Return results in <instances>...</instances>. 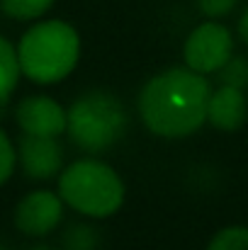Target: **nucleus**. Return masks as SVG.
<instances>
[{
    "mask_svg": "<svg viewBox=\"0 0 248 250\" xmlns=\"http://www.w3.org/2000/svg\"><path fill=\"white\" fill-rule=\"evenodd\" d=\"M64 219V199L51 189H34L15 207V226L32 238L49 236Z\"/></svg>",
    "mask_w": 248,
    "mask_h": 250,
    "instance_id": "6",
    "label": "nucleus"
},
{
    "mask_svg": "<svg viewBox=\"0 0 248 250\" xmlns=\"http://www.w3.org/2000/svg\"><path fill=\"white\" fill-rule=\"evenodd\" d=\"M231 56H234V37L229 27L212 20L195 27L182 44L185 66L202 76L217 73Z\"/></svg>",
    "mask_w": 248,
    "mask_h": 250,
    "instance_id": "5",
    "label": "nucleus"
},
{
    "mask_svg": "<svg viewBox=\"0 0 248 250\" xmlns=\"http://www.w3.org/2000/svg\"><path fill=\"white\" fill-rule=\"evenodd\" d=\"M239 0H197L200 10L207 15V17H222L226 15Z\"/></svg>",
    "mask_w": 248,
    "mask_h": 250,
    "instance_id": "16",
    "label": "nucleus"
},
{
    "mask_svg": "<svg viewBox=\"0 0 248 250\" xmlns=\"http://www.w3.org/2000/svg\"><path fill=\"white\" fill-rule=\"evenodd\" d=\"M212 87L202 73L187 66L154 76L139 92V117L161 139H185L207 122Z\"/></svg>",
    "mask_w": 248,
    "mask_h": 250,
    "instance_id": "1",
    "label": "nucleus"
},
{
    "mask_svg": "<svg viewBox=\"0 0 248 250\" xmlns=\"http://www.w3.org/2000/svg\"><path fill=\"white\" fill-rule=\"evenodd\" d=\"M0 250H5V248H2V246H0Z\"/></svg>",
    "mask_w": 248,
    "mask_h": 250,
    "instance_id": "18",
    "label": "nucleus"
},
{
    "mask_svg": "<svg viewBox=\"0 0 248 250\" xmlns=\"http://www.w3.org/2000/svg\"><path fill=\"white\" fill-rule=\"evenodd\" d=\"M248 119V97L244 90L222 85L212 90L209 107H207V122L219 131H239Z\"/></svg>",
    "mask_w": 248,
    "mask_h": 250,
    "instance_id": "9",
    "label": "nucleus"
},
{
    "mask_svg": "<svg viewBox=\"0 0 248 250\" xmlns=\"http://www.w3.org/2000/svg\"><path fill=\"white\" fill-rule=\"evenodd\" d=\"M17 163L32 180H51L64 170V148L59 139L22 134L17 146Z\"/></svg>",
    "mask_w": 248,
    "mask_h": 250,
    "instance_id": "8",
    "label": "nucleus"
},
{
    "mask_svg": "<svg viewBox=\"0 0 248 250\" xmlns=\"http://www.w3.org/2000/svg\"><path fill=\"white\" fill-rule=\"evenodd\" d=\"M54 5V0H0V7L7 17L12 20H37L42 17L49 7Z\"/></svg>",
    "mask_w": 248,
    "mask_h": 250,
    "instance_id": "11",
    "label": "nucleus"
},
{
    "mask_svg": "<svg viewBox=\"0 0 248 250\" xmlns=\"http://www.w3.org/2000/svg\"><path fill=\"white\" fill-rule=\"evenodd\" d=\"M17 166V148L10 141V136L0 129V185H5Z\"/></svg>",
    "mask_w": 248,
    "mask_h": 250,
    "instance_id": "14",
    "label": "nucleus"
},
{
    "mask_svg": "<svg viewBox=\"0 0 248 250\" xmlns=\"http://www.w3.org/2000/svg\"><path fill=\"white\" fill-rule=\"evenodd\" d=\"M217 78H219L222 85L246 90L248 87V59L246 56H231V59L217 71Z\"/></svg>",
    "mask_w": 248,
    "mask_h": 250,
    "instance_id": "13",
    "label": "nucleus"
},
{
    "mask_svg": "<svg viewBox=\"0 0 248 250\" xmlns=\"http://www.w3.org/2000/svg\"><path fill=\"white\" fill-rule=\"evenodd\" d=\"M20 71L37 85L61 83L73 73L81 59V37L64 20L32 24L17 44Z\"/></svg>",
    "mask_w": 248,
    "mask_h": 250,
    "instance_id": "2",
    "label": "nucleus"
},
{
    "mask_svg": "<svg viewBox=\"0 0 248 250\" xmlns=\"http://www.w3.org/2000/svg\"><path fill=\"white\" fill-rule=\"evenodd\" d=\"M20 59H17V49L0 37V104L7 102V97L15 92V87L20 83Z\"/></svg>",
    "mask_w": 248,
    "mask_h": 250,
    "instance_id": "10",
    "label": "nucleus"
},
{
    "mask_svg": "<svg viewBox=\"0 0 248 250\" xmlns=\"http://www.w3.org/2000/svg\"><path fill=\"white\" fill-rule=\"evenodd\" d=\"M236 29H239V39L248 44V7L244 10V15L239 17V24H236Z\"/></svg>",
    "mask_w": 248,
    "mask_h": 250,
    "instance_id": "17",
    "label": "nucleus"
},
{
    "mask_svg": "<svg viewBox=\"0 0 248 250\" xmlns=\"http://www.w3.org/2000/svg\"><path fill=\"white\" fill-rule=\"evenodd\" d=\"M59 197L83 216L107 219L124 204V182L112 166L81 158L59 172Z\"/></svg>",
    "mask_w": 248,
    "mask_h": 250,
    "instance_id": "3",
    "label": "nucleus"
},
{
    "mask_svg": "<svg viewBox=\"0 0 248 250\" xmlns=\"http://www.w3.org/2000/svg\"><path fill=\"white\" fill-rule=\"evenodd\" d=\"M207 250H248V226H226L217 231Z\"/></svg>",
    "mask_w": 248,
    "mask_h": 250,
    "instance_id": "12",
    "label": "nucleus"
},
{
    "mask_svg": "<svg viewBox=\"0 0 248 250\" xmlns=\"http://www.w3.org/2000/svg\"><path fill=\"white\" fill-rule=\"evenodd\" d=\"M66 134L73 146L97 156L112 148L127 131L129 114L124 102L105 90H90L81 95L68 109Z\"/></svg>",
    "mask_w": 248,
    "mask_h": 250,
    "instance_id": "4",
    "label": "nucleus"
},
{
    "mask_svg": "<svg viewBox=\"0 0 248 250\" xmlns=\"http://www.w3.org/2000/svg\"><path fill=\"white\" fill-rule=\"evenodd\" d=\"M66 243V250H95V243H97V236L90 226H71V231L66 233L64 238Z\"/></svg>",
    "mask_w": 248,
    "mask_h": 250,
    "instance_id": "15",
    "label": "nucleus"
},
{
    "mask_svg": "<svg viewBox=\"0 0 248 250\" xmlns=\"http://www.w3.org/2000/svg\"><path fill=\"white\" fill-rule=\"evenodd\" d=\"M15 122L27 136L59 139L66 134L68 112L49 95H27L15 107Z\"/></svg>",
    "mask_w": 248,
    "mask_h": 250,
    "instance_id": "7",
    "label": "nucleus"
}]
</instances>
